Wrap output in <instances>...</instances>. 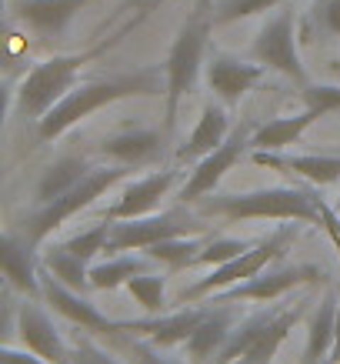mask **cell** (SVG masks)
Here are the masks:
<instances>
[{"label": "cell", "mask_w": 340, "mask_h": 364, "mask_svg": "<svg viewBox=\"0 0 340 364\" xmlns=\"http://www.w3.org/2000/svg\"><path fill=\"white\" fill-rule=\"evenodd\" d=\"M160 94H167V70L157 64L137 67V70H127V74H114V77L87 80V84H77L60 104H54L37 121V134H40V141H57L74 124H80L84 117H90L94 111L107 107L114 100L160 97Z\"/></svg>", "instance_id": "cell-1"}, {"label": "cell", "mask_w": 340, "mask_h": 364, "mask_svg": "<svg viewBox=\"0 0 340 364\" xmlns=\"http://www.w3.org/2000/svg\"><path fill=\"white\" fill-rule=\"evenodd\" d=\"M200 214L224 221H300L324 228V198L317 184H277L243 194H210L200 200Z\"/></svg>", "instance_id": "cell-2"}, {"label": "cell", "mask_w": 340, "mask_h": 364, "mask_svg": "<svg viewBox=\"0 0 340 364\" xmlns=\"http://www.w3.org/2000/svg\"><path fill=\"white\" fill-rule=\"evenodd\" d=\"M143 17V14H141ZM141 17L137 21H131L127 27H121L117 33H110V37H104L97 47H90V50H80V54H54L47 57L44 64H37L33 70H27V77L21 80V87H17V111L23 114V117H33V121H40L54 104H60V100L70 94V90L77 87V77L80 70L90 64V60H97L100 54H107L110 47H117L127 37V33L141 23Z\"/></svg>", "instance_id": "cell-3"}, {"label": "cell", "mask_w": 340, "mask_h": 364, "mask_svg": "<svg viewBox=\"0 0 340 364\" xmlns=\"http://www.w3.org/2000/svg\"><path fill=\"white\" fill-rule=\"evenodd\" d=\"M214 7L210 0H197V7L190 11L180 31H177L174 44L167 50L164 70H167V94H164V134L174 131L177 111L184 97L194 94L200 77V67H204V57H207V44H210V31H214Z\"/></svg>", "instance_id": "cell-4"}, {"label": "cell", "mask_w": 340, "mask_h": 364, "mask_svg": "<svg viewBox=\"0 0 340 364\" xmlns=\"http://www.w3.org/2000/svg\"><path fill=\"white\" fill-rule=\"evenodd\" d=\"M310 301H294V304H274L267 311H257L251 318L237 321L227 344L220 348L214 364H270L294 331V324L304 318Z\"/></svg>", "instance_id": "cell-5"}, {"label": "cell", "mask_w": 340, "mask_h": 364, "mask_svg": "<svg viewBox=\"0 0 340 364\" xmlns=\"http://www.w3.org/2000/svg\"><path fill=\"white\" fill-rule=\"evenodd\" d=\"M294 224L300 221H284L277 231H270L263 241H257L251 247V251L237 254L234 261H227V264L214 267L207 277H200V281H194L190 287H184L180 294H177V304H200L204 298H210L214 291H224V287H234L241 284V281H251V277H257L261 271H267V267L274 264V261H280L287 254V247L294 244L297 237V228Z\"/></svg>", "instance_id": "cell-6"}, {"label": "cell", "mask_w": 340, "mask_h": 364, "mask_svg": "<svg viewBox=\"0 0 340 364\" xmlns=\"http://www.w3.org/2000/svg\"><path fill=\"white\" fill-rule=\"evenodd\" d=\"M133 167L127 164H110V167H94L84 181H77L70 191H64L60 198L47 200V204H33V210H27V218L21 221V231L31 237L33 244H44L50 234L67 221V218H74L77 210L90 208L100 194H107L117 181L131 174Z\"/></svg>", "instance_id": "cell-7"}, {"label": "cell", "mask_w": 340, "mask_h": 364, "mask_svg": "<svg viewBox=\"0 0 340 364\" xmlns=\"http://www.w3.org/2000/svg\"><path fill=\"white\" fill-rule=\"evenodd\" d=\"M204 224L184 208L164 210V214H143V218H127V221H114L107 241V254L124 251H147L150 244L177 237V234H200Z\"/></svg>", "instance_id": "cell-8"}, {"label": "cell", "mask_w": 340, "mask_h": 364, "mask_svg": "<svg viewBox=\"0 0 340 364\" xmlns=\"http://www.w3.org/2000/svg\"><path fill=\"white\" fill-rule=\"evenodd\" d=\"M253 60H261L270 70H280L290 80H297L300 87H307V70L300 64V50H297V37H294V7H277V14L261 27V33L253 37L251 47Z\"/></svg>", "instance_id": "cell-9"}, {"label": "cell", "mask_w": 340, "mask_h": 364, "mask_svg": "<svg viewBox=\"0 0 340 364\" xmlns=\"http://www.w3.org/2000/svg\"><path fill=\"white\" fill-rule=\"evenodd\" d=\"M314 281H327V274L314 264H284V267H267L251 281H241L234 287L214 291L210 298H204L207 304H237V301H270L284 298L287 291H294L300 284H314Z\"/></svg>", "instance_id": "cell-10"}, {"label": "cell", "mask_w": 340, "mask_h": 364, "mask_svg": "<svg viewBox=\"0 0 340 364\" xmlns=\"http://www.w3.org/2000/svg\"><path fill=\"white\" fill-rule=\"evenodd\" d=\"M251 137H253V124L251 121H243L241 127H234L231 137L220 144L217 151H210L207 157H200L197 164H194V171H190V177L184 181V188H180L177 198L184 200V204H194V200L210 198V194L217 191V184L224 181V174H227V171L251 151Z\"/></svg>", "instance_id": "cell-11"}, {"label": "cell", "mask_w": 340, "mask_h": 364, "mask_svg": "<svg viewBox=\"0 0 340 364\" xmlns=\"http://www.w3.org/2000/svg\"><path fill=\"white\" fill-rule=\"evenodd\" d=\"M40 284H44V301L47 304H50L60 318H67L70 324H77L80 331H97V334H121V331H127V321H110L107 314H104L97 304H90L80 291L60 284V281H57L44 264H40Z\"/></svg>", "instance_id": "cell-12"}, {"label": "cell", "mask_w": 340, "mask_h": 364, "mask_svg": "<svg viewBox=\"0 0 340 364\" xmlns=\"http://www.w3.org/2000/svg\"><path fill=\"white\" fill-rule=\"evenodd\" d=\"M40 244H33L21 228H11L0 241V261H4V277L7 284L23 291L27 298H44V284H40Z\"/></svg>", "instance_id": "cell-13"}, {"label": "cell", "mask_w": 340, "mask_h": 364, "mask_svg": "<svg viewBox=\"0 0 340 364\" xmlns=\"http://www.w3.org/2000/svg\"><path fill=\"white\" fill-rule=\"evenodd\" d=\"M17 334H21V344L31 348L33 354H40L44 361L50 364H70V348H67L64 334L57 331V324L50 321L40 301L31 298L17 308Z\"/></svg>", "instance_id": "cell-14"}, {"label": "cell", "mask_w": 340, "mask_h": 364, "mask_svg": "<svg viewBox=\"0 0 340 364\" xmlns=\"http://www.w3.org/2000/svg\"><path fill=\"white\" fill-rule=\"evenodd\" d=\"M263 70H267V67H263L261 60L251 64V60H241V57L217 54V50H214L207 60V87L214 90V97H220V104L234 107V104H241V97L247 90H253L261 84Z\"/></svg>", "instance_id": "cell-15"}, {"label": "cell", "mask_w": 340, "mask_h": 364, "mask_svg": "<svg viewBox=\"0 0 340 364\" xmlns=\"http://www.w3.org/2000/svg\"><path fill=\"white\" fill-rule=\"evenodd\" d=\"M180 181V171L167 167V171H154V174L141 177V181H131L124 188L121 200L107 208L110 221H127V218H143V214H154L157 204L174 191V184Z\"/></svg>", "instance_id": "cell-16"}, {"label": "cell", "mask_w": 340, "mask_h": 364, "mask_svg": "<svg viewBox=\"0 0 340 364\" xmlns=\"http://www.w3.org/2000/svg\"><path fill=\"white\" fill-rule=\"evenodd\" d=\"M87 4L90 0H11V11L27 31L50 41V37H60L67 31V23Z\"/></svg>", "instance_id": "cell-17"}, {"label": "cell", "mask_w": 340, "mask_h": 364, "mask_svg": "<svg viewBox=\"0 0 340 364\" xmlns=\"http://www.w3.org/2000/svg\"><path fill=\"white\" fill-rule=\"evenodd\" d=\"M251 161L261 167H270V171H280V174H297L317 184V188H327V184H337L340 181V154H280V151H251Z\"/></svg>", "instance_id": "cell-18"}, {"label": "cell", "mask_w": 340, "mask_h": 364, "mask_svg": "<svg viewBox=\"0 0 340 364\" xmlns=\"http://www.w3.org/2000/svg\"><path fill=\"white\" fill-rule=\"evenodd\" d=\"M210 314V304L200 301V308H184L177 314H150L143 321H127V331L141 334L157 348H174V344H187V338L200 328V321Z\"/></svg>", "instance_id": "cell-19"}, {"label": "cell", "mask_w": 340, "mask_h": 364, "mask_svg": "<svg viewBox=\"0 0 340 364\" xmlns=\"http://www.w3.org/2000/svg\"><path fill=\"white\" fill-rule=\"evenodd\" d=\"M237 311L231 304H210V314L200 321V328L187 338V361L190 364H214L220 348L227 344L231 331L237 328Z\"/></svg>", "instance_id": "cell-20"}, {"label": "cell", "mask_w": 340, "mask_h": 364, "mask_svg": "<svg viewBox=\"0 0 340 364\" xmlns=\"http://www.w3.org/2000/svg\"><path fill=\"white\" fill-rule=\"evenodd\" d=\"M164 137L167 134L154 131V127H137V131H124L114 134L100 144V154L114 161V164H127V167H143L154 164L157 157L164 154Z\"/></svg>", "instance_id": "cell-21"}, {"label": "cell", "mask_w": 340, "mask_h": 364, "mask_svg": "<svg viewBox=\"0 0 340 364\" xmlns=\"http://www.w3.org/2000/svg\"><path fill=\"white\" fill-rule=\"evenodd\" d=\"M227 137H231V117H227V111H224L220 104L207 100L204 111H200L197 127L177 147V161H180V164H197L200 157H207L210 151H217Z\"/></svg>", "instance_id": "cell-22"}, {"label": "cell", "mask_w": 340, "mask_h": 364, "mask_svg": "<svg viewBox=\"0 0 340 364\" xmlns=\"http://www.w3.org/2000/svg\"><path fill=\"white\" fill-rule=\"evenodd\" d=\"M154 257L150 254H133V251H124V254H110L107 261L100 264H90V291H117V287H127V281L137 274H147L154 271Z\"/></svg>", "instance_id": "cell-23"}, {"label": "cell", "mask_w": 340, "mask_h": 364, "mask_svg": "<svg viewBox=\"0 0 340 364\" xmlns=\"http://www.w3.org/2000/svg\"><path fill=\"white\" fill-rule=\"evenodd\" d=\"M337 298L340 294H324L320 304L310 314L307 324V344H304V364H324L334 351L337 338Z\"/></svg>", "instance_id": "cell-24"}, {"label": "cell", "mask_w": 340, "mask_h": 364, "mask_svg": "<svg viewBox=\"0 0 340 364\" xmlns=\"http://www.w3.org/2000/svg\"><path fill=\"white\" fill-rule=\"evenodd\" d=\"M324 114L314 107H304L297 117H274V121H263L253 127L251 137V151H284L294 141H300V134L307 131L314 121H320Z\"/></svg>", "instance_id": "cell-25"}, {"label": "cell", "mask_w": 340, "mask_h": 364, "mask_svg": "<svg viewBox=\"0 0 340 364\" xmlns=\"http://www.w3.org/2000/svg\"><path fill=\"white\" fill-rule=\"evenodd\" d=\"M90 171H94V164L84 161V157H60L57 164H50L44 171L40 184H37V198H33V204H47V200L60 198V194L70 191L77 181H84Z\"/></svg>", "instance_id": "cell-26"}, {"label": "cell", "mask_w": 340, "mask_h": 364, "mask_svg": "<svg viewBox=\"0 0 340 364\" xmlns=\"http://www.w3.org/2000/svg\"><path fill=\"white\" fill-rule=\"evenodd\" d=\"M40 264L60 281V284L74 287V291H87L90 287V264L74 251H67L64 244H50L47 251H40Z\"/></svg>", "instance_id": "cell-27"}, {"label": "cell", "mask_w": 340, "mask_h": 364, "mask_svg": "<svg viewBox=\"0 0 340 364\" xmlns=\"http://www.w3.org/2000/svg\"><path fill=\"white\" fill-rule=\"evenodd\" d=\"M200 251H204V241H197L194 234H177V237H164V241L150 244L143 254H150L167 271H187V267H194Z\"/></svg>", "instance_id": "cell-28"}, {"label": "cell", "mask_w": 340, "mask_h": 364, "mask_svg": "<svg viewBox=\"0 0 340 364\" xmlns=\"http://www.w3.org/2000/svg\"><path fill=\"white\" fill-rule=\"evenodd\" d=\"M127 294H131L147 314H164V308H167V277L154 274V271L137 274V277L127 281Z\"/></svg>", "instance_id": "cell-29"}, {"label": "cell", "mask_w": 340, "mask_h": 364, "mask_svg": "<svg viewBox=\"0 0 340 364\" xmlns=\"http://www.w3.org/2000/svg\"><path fill=\"white\" fill-rule=\"evenodd\" d=\"M287 0H217L214 7V23H234L243 21V17H257L263 11H274V7H284Z\"/></svg>", "instance_id": "cell-30"}, {"label": "cell", "mask_w": 340, "mask_h": 364, "mask_svg": "<svg viewBox=\"0 0 340 364\" xmlns=\"http://www.w3.org/2000/svg\"><path fill=\"white\" fill-rule=\"evenodd\" d=\"M251 247H253L251 241H237V237H210L204 244V251L197 254L194 267H220V264H227V261H234L237 254L251 251Z\"/></svg>", "instance_id": "cell-31"}, {"label": "cell", "mask_w": 340, "mask_h": 364, "mask_svg": "<svg viewBox=\"0 0 340 364\" xmlns=\"http://www.w3.org/2000/svg\"><path fill=\"white\" fill-rule=\"evenodd\" d=\"M300 94H304V107H314L324 117L340 111V84H307Z\"/></svg>", "instance_id": "cell-32"}, {"label": "cell", "mask_w": 340, "mask_h": 364, "mask_svg": "<svg viewBox=\"0 0 340 364\" xmlns=\"http://www.w3.org/2000/svg\"><path fill=\"white\" fill-rule=\"evenodd\" d=\"M70 364H121L114 354H107L104 348L90 341V338H80L74 348H70Z\"/></svg>", "instance_id": "cell-33"}, {"label": "cell", "mask_w": 340, "mask_h": 364, "mask_svg": "<svg viewBox=\"0 0 340 364\" xmlns=\"http://www.w3.org/2000/svg\"><path fill=\"white\" fill-rule=\"evenodd\" d=\"M314 17L320 31L340 41V0H314Z\"/></svg>", "instance_id": "cell-34"}, {"label": "cell", "mask_w": 340, "mask_h": 364, "mask_svg": "<svg viewBox=\"0 0 340 364\" xmlns=\"http://www.w3.org/2000/svg\"><path fill=\"white\" fill-rule=\"evenodd\" d=\"M0 364H50V361H44L40 354H33L31 348H13V344H4V348H0Z\"/></svg>", "instance_id": "cell-35"}, {"label": "cell", "mask_w": 340, "mask_h": 364, "mask_svg": "<svg viewBox=\"0 0 340 364\" xmlns=\"http://www.w3.org/2000/svg\"><path fill=\"white\" fill-rule=\"evenodd\" d=\"M133 358H137V364H174V361H167L164 354L157 351V344H150V341L133 344Z\"/></svg>", "instance_id": "cell-36"}, {"label": "cell", "mask_w": 340, "mask_h": 364, "mask_svg": "<svg viewBox=\"0 0 340 364\" xmlns=\"http://www.w3.org/2000/svg\"><path fill=\"white\" fill-rule=\"evenodd\" d=\"M340 294V291H337ZM330 361L340 364V298H337V338H334V351H330Z\"/></svg>", "instance_id": "cell-37"}, {"label": "cell", "mask_w": 340, "mask_h": 364, "mask_svg": "<svg viewBox=\"0 0 340 364\" xmlns=\"http://www.w3.org/2000/svg\"><path fill=\"white\" fill-rule=\"evenodd\" d=\"M324 364H334V361H330V358H327V361H324Z\"/></svg>", "instance_id": "cell-38"}]
</instances>
